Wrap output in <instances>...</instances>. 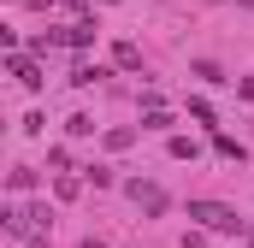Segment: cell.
Returning a JSON list of instances; mask_svg holds the SVG:
<instances>
[{
    "mask_svg": "<svg viewBox=\"0 0 254 248\" xmlns=\"http://www.w3.org/2000/svg\"><path fill=\"white\" fill-rule=\"evenodd\" d=\"M190 219L201 231H213V237H243L249 231V219L237 207H225V201H190Z\"/></svg>",
    "mask_w": 254,
    "mask_h": 248,
    "instance_id": "1",
    "label": "cell"
},
{
    "mask_svg": "<svg viewBox=\"0 0 254 248\" xmlns=\"http://www.w3.org/2000/svg\"><path fill=\"white\" fill-rule=\"evenodd\" d=\"M125 195L136 201V207H142V213H154V219L172 207V195H166V189H160V184H142V178H136V184H125Z\"/></svg>",
    "mask_w": 254,
    "mask_h": 248,
    "instance_id": "2",
    "label": "cell"
},
{
    "mask_svg": "<svg viewBox=\"0 0 254 248\" xmlns=\"http://www.w3.org/2000/svg\"><path fill=\"white\" fill-rule=\"evenodd\" d=\"M6 71H12V77H18V83L30 89V95H36V89L48 83V77H42V65H36V54H6Z\"/></svg>",
    "mask_w": 254,
    "mask_h": 248,
    "instance_id": "3",
    "label": "cell"
},
{
    "mask_svg": "<svg viewBox=\"0 0 254 248\" xmlns=\"http://www.w3.org/2000/svg\"><path fill=\"white\" fill-rule=\"evenodd\" d=\"M113 60L125 65V71H142V48L136 42H113Z\"/></svg>",
    "mask_w": 254,
    "mask_h": 248,
    "instance_id": "4",
    "label": "cell"
},
{
    "mask_svg": "<svg viewBox=\"0 0 254 248\" xmlns=\"http://www.w3.org/2000/svg\"><path fill=\"white\" fill-rule=\"evenodd\" d=\"M6 189H12V195H30V189H36V172H30V166H12Z\"/></svg>",
    "mask_w": 254,
    "mask_h": 248,
    "instance_id": "5",
    "label": "cell"
},
{
    "mask_svg": "<svg viewBox=\"0 0 254 248\" xmlns=\"http://www.w3.org/2000/svg\"><path fill=\"white\" fill-rule=\"evenodd\" d=\"M190 71H195V77H201V83H213V89H219V83H231V77H225V71H219V65H213V60H195Z\"/></svg>",
    "mask_w": 254,
    "mask_h": 248,
    "instance_id": "6",
    "label": "cell"
},
{
    "mask_svg": "<svg viewBox=\"0 0 254 248\" xmlns=\"http://www.w3.org/2000/svg\"><path fill=\"white\" fill-rule=\"evenodd\" d=\"M101 77H107L101 65H77V71H71V89H89V83H101Z\"/></svg>",
    "mask_w": 254,
    "mask_h": 248,
    "instance_id": "7",
    "label": "cell"
},
{
    "mask_svg": "<svg viewBox=\"0 0 254 248\" xmlns=\"http://www.w3.org/2000/svg\"><path fill=\"white\" fill-rule=\"evenodd\" d=\"M213 148H219V154H225V160H243V154H249V148H243V142H237V136H225V130H219V136H213Z\"/></svg>",
    "mask_w": 254,
    "mask_h": 248,
    "instance_id": "8",
    "label": "cell"
},
{
    "mask_svg": "<svg viewBox=\"0 0 254 248\" xmlns=\"http://www.w3.org/2000/svg\"><path fill=\"white\" fill-rule=\"evenodd\" d=\"M130 142H136V130H130V124H119V130H107V148H113V154H125Z\"/></svg>",
    "mask_w": 254,
    "mask_h": 248,
    "instance_id": "9",
    "label": "cell"
},
{
    "mask_svg": "<svg viewBox=\"0 0 254 248\" xmlns=\"http://www.w3.org/2000/svg\"><path fill=\"white\" fill-rule=\"evenodd\" d=\"M166 154H172V160H195V142H190V136H172Z\"/></svg>",
    "mask_w": 254,
    "mask_h": 248,
    "instance_id": "10",
    "label": "cell"
},
{
    "mask_svg": "<svg viewBox=\"0 0 254 248\" xmlns=\"http://www.w3.org/2000/svg\"><path fill=\"white\" fill-rule=\"evenodd\" d=\"M65 130H71V136H95V119H89V113H71Z\"/></svg>",
    "mask_w": 254,
    "mask_h": 248,
    "instance_id": "11",
    "label": "cell"
},
{
    "mask_svg": "<svg viewBox=\"0 0 254 248\" xmlns=\"http://www.w3.org/2000/svg\"><path fill=\"white\" fill-rule=\"evenodd\" d=\"M83 178H89V184H95V189H113V172H107V166H89Z\"/></svg>",
    "mask_w": 254,
    "mask_h": 248,
    "instance_id": "12",
    "label": "cell"
},
{
    "mask_svg": "<svg viewBox=\"0 0 254 248\" xmlns=\"http://www.w3.org/2000/svg\"><path fill=\"white\" fill-rule=\"evenodd\" d=\"M142 130H172V113H166V107H160V113H148V119H142Z\"/></svg>",
    "mask_w": 254,
    "mask_h": 248,
    "instance_id": "13",
    "label": "cell"
},
{
    "mask_svg": "<svg viewBox=\"0 0 254 248\" xmlns=\"http://www.w3.org/2000/svg\"><path fill=\"white\" fill-rule=\"evenodd\" d=\"M184 248H207V231H184Z\"/></svg>",
    "mask_w": 254,
    "mask_h": 248,
    "instance_id": "14",
    "label": "cell"
},
{
    "mask_svg": "<svg viewBox=\"0 0 254 248\" xmlns=\"http://www.w3.org/2000/svg\"><path fill=\"white\" fill-rule=\"evenodd\" d=\"M83 248H107V243H95V237H89V243H83Z\"/></svg>",
    "mask_w": 254,
    "mask_h": 248,
    "instance_id": "15",
    "label": "cell"
}]
</instances>
